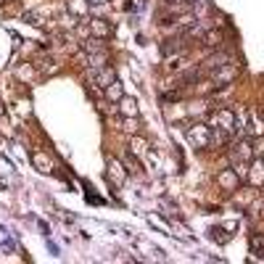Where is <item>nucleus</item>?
<instances>
[{
    "instance_id": "nucleus-1",
    "label": "nucleus",
    "mask_w": 264,
    "mask_h": 264,
    "mask_svg": "<svg viewBox=\"0 0 264 264\" xmlns=\"http://www.w3.org/2000/svg\"><path fill=\"white\" fill-rule=\"evenodd\" d=\"M238 114L233 109H220L214 114V127H220V130H227V132H238Z\"/></svg>"
},
{
    "instance_id": "nucleus-2",
    "label": "nucleus",
    "mask_w": 264,
    "mask_h": 264,
    "mask_svg": "<svg viewBox=\"0 0 264 264\" xmlns=\"http://www.w3.org/2000/svg\"><path fill=\"white\" fill-rule=\"evenodd\" d=\"M227 64H233V56L227 53V50H217L214 56H209V59L203 61V72H217V69H222V66H227Z\"/></svg>"
},
{
    "instance_id": "nucleus-3",
    "label": "nucleus",
    "mask_w": 264,
    "mask_h": 264,
    "mask_svg": "<svg viewBox=\"0 0 264 264\" xmlns=\"http://www.w3.org/2000/svg\"><path fill=\"white\" fill-rule=\"evenodd\" d=\"M188 137H190V143L196 145V148H206V145L212 143V132H209L206 124H196V130H190Z\"/></svg>"
},
{
    "instance_id": "nucleus-4",
    "label": "nucleus",
    "mask_w": 264,
    "mask_h": 264,
    "mask_svg": "<svg viewBox=\"0 0 264 264\" xmlns=\"http://www.w3.org/2000/svg\"><path fill=\"white\" fill-rule=\"evenodd\" d=\"M111 82H117V79H114L111 66H103V69H95V72H93V85H98V87H109Z\"/></svg>"
},
{
    "instance_id": "nucleus-5",
    "label": "nucleus",
    "mask_w": 264,
    "mask_h": 264,
    "mask_svg": "<svg viewBox=\"0 0 264 264\" xmlns=\"http://www.w3.org/2000/svg\"><path fill=\"white\" fill-rule=\"evenodd\" d=\"M233 159H238V162H251V143L248 140H240L235 143V151H233Z\"/></svg>"
},
{
    "instance_id": "nucleus-6",
    "label": "nucleus",
    "mask_w": 264,
    "mask_h": 264,
    "mask_svg": "<svg viewBox=\"0 0 264 264\" xmlns=\"http://www.w3.org/2000/svg\"><path fill=\"white\" fill-rule=\"evenodd\" d=\"M109 175H114V182H117V185H122V182H124V177H127V175H124V167L117 162V159H109Z\"/></svg>"
},
{
    "instance_id": "nucleus-7",
    "label": "nucleus",
    "mask_w": 264,
    "mask_h": 264,
    "mask_svg": "<svg viewBox=\"0 0 264 264\" xmlns=\"http://www.w3.org/2000/svg\"><path fill=\"white\" fill-rule=\"evenodd\" d=\"M185 45H182V37H175V40H167L164 45H162V53L164 56H172V53H180Z\"/></svg>"
},
{
    "instance_id": "nucleus-8",
    "label": "nucleus",
    "mask_w": 264,
    "mask_h": 264,
    "mask_svg": "<svg viewBox=\"0 0 264 264\" xmlns=\"http://www.w3.org/2000/svg\"><path fill=\"white\" fill-rule=\"evenodd\" d=\"M201 40L209 45V48H220V45H222V34L212 29V32H203V34H201Z\"/></svg>"
},
{
    "instance_id": "nucleus-9",
    "label": "nucleus",
    "mask_w": 264,
    "mask_h": 264,
    "mask_svg": "<svg viewBox=\"0 0 264 264\" xmlns=\"http://www.w3.org/2000/svg\"><path fill=\"white\" fill-rule=\"evenodd\" d=\"M251 119H254V127H251V132L254 135H264V119L259 111H251Z\"/></svg>"
},
{
    "instance_id": "nucleus-10",
    "label": "nucleus",
    "mask_w": 264,
    "mask_h": 264,
    "mask_svg": "<svg viewBox=\"0 0 264 264\" xmlns=\"http://www.w3.org/2000/svg\"><path fill=\"white\" fill-rule=\"evenodd\" d=\"M251 169H254V175H251V182H261V180H264V164L259 162V164H254Z\"/></svg>"
},
{
    "instance_id": "nucleus-11",
    "label": "nucleus",
    "mask_w": 264,
    "mask_h": 264,
    "mask_svg": "<svg viewBox=\"0 0 264 264\" xmlns=\"http://www.w3.org/2000/svg\"><path fill=\"white\" fill-rule=\"evenodd\" d=\"M90 24L95 27V34H106L109 32V27L106 24H100V19H95V21H90Z\"/></svg>"
},
{
    "instance_id": "nucleus-12",
    "label": "nucleus",
    "mask_w": 264,
    "mask_h": 264,
    "mask_svg": "<svg viewBox=\"0 0 264 264\" xmlns=\"http://www.w3.org/2000/svg\"><path fill=\"white\" fill-rule=\"evenodd\" d=\"M3 3H14V0H0V6H3Z\"/></svg>"
}]
</instances>
